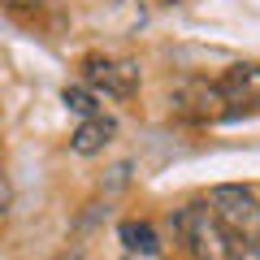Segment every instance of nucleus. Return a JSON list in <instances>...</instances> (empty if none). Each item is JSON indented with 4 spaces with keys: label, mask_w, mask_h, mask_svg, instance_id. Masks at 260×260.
<instances>
[{
    "label": "nucleus",
    "mask_w": 260,
    "mask_h": 260,
    "mask_svg": "<svg viewBox=\"0 0 260 260\" xmlns=\"http://www.w3.org/2000/svg\"><path fill=\"white\" fill-rule=\"evenodd\" d=\"M174 113L182 121H195V126H204V121H221L230 117L225 113V95L217 83H204V78H191L174 91Z\"/></svg>",
    "instance_id": "obj_3"
},
{
    "label": "nucleus",
    "mask_w": 260,
    "mask_h": 260,
    "mask_svg": "<svg viewBox=\"0 0 260 260\" xmlns=\"http://www.w3.org/2000/svg\"><path fill=\"white\" fill-rule=\"evenodd\" d=\"M9 204H13V182H9V174L0 169V217L9 213Z\"/></svg>",
    "instance_id": "obj_9"
},
{
    "label": "nucleus",
    "mask_w": 260,
    "mask_h": 260,
    "mask_svg": "<svg viewBox=\"0 0 260 260\" xmlns=\"http://www.w3.org/2000/svg\"><path fill=\"white\" fill-rule=\"evenodd\" d=\"M56 260H83V251H61Z\"/></svg>",
    "instance_id": "obj_13"
},
{
    "label": "nucleus",
    "mask_w": 260,
    "mask_h": 260,
    "mask_svg": "<svg viewBox=\"0 0 260 260\" xmlns=\"http://www.w3.org/2000/svg\"><path fill=\"white\" fill-rule=\"evenodd\" d=\"M5 5H13V9H26V5H39V0H5Z\"/></svg>",
    "instance_id": "obj_12"
},
{
    "label": "nucleus",
    "mask_w": 260,
    "mask_h": 260,
    "mask_svg": "<svg viewBox=\"0 0 260 260\" xmlns=\"http://www.w3.org/2000/svg\"><path fill=\"white\" fill-rule=\"evenodd\" d=\"M61 100H65V109L78 113V117H95V113H100V104H95V95L87 91V87H65Z\"/></svg>",
    "instance_id": "obj_8"
},
{
    "label": "nucleus",
    "mask_w": 260,
    "mask_h": 260,
    "mask_svg": "<svg viewBox=\"0 0 260 260\" xmlns=\"http://www.w3.org/2000/svg\"><path fill=\"white\" fill-rule=\"evenodd\" d=\"M208 213L225 225L230 239L256 243L260 239V195L251 186H213L208 191Z\"/></svg>",
    "instance_id": "obj_2"
},
{
    "label": "nucleus",
    "mask_w": 260,
    "mask_h": 260,
    "mask_svg": "<svg viewBox=\"0 0 260 260\" xmlns=\"http://www.w3.org/2000/svg\"><path fill=\"white\" fill-rule=\"evenodd\" d=\"M217 87H221V95H225V113H230V117L260 113V65H256V61L230 65Z\"/></svg>",
    "instance_id": "obj_4"
},
{
    "label": "nucleus",
    "mask_w": 260,
    "mask_h": 260,
    "mask_svg": "<svg viewBox=\"0 0 260 260\" xmlns=\"http://www.w3.org/2000/svg\"><path fill=\"white\" fill-rule=\"evenodd\" d=\"M234 260H260V243H247V247H239V256Z\"/></svg>",
    "instance_id": "obj_10"
},
{
    "label": "nucleus",
    "mask_w": 260,
    "mask_h": 260,
    "mask_svg": "<svg viewBox=\"0 0 260 260\" xmlns=\"http://www.w3.org/2000/svg\"><path fill=\"white\" fill-rule=\"evenodd\" d=\"M83 74L95 91L104 95H117V100H130L139 91V65L135 61H113V56H87L83 61Z\"/></svg>",
    "instance_id": "obj_5"
},
{
    "label": "nucleus",
    "mask_w": 260,
    "mask_h": 260,
    "mask_svg": "<svg viewBox=\"0 0 260 260\" xmlns=\"http://www.w3.org/2000/svg\"><path fill=\"white\" fill-rule=\"evenodd\" d=\"M117 234H121V243H126V251H156V230H152V221H121Z\"/></svg>",
    "instance_id": "obj_7"
},
{
    "label": "nucleus",
    "mask_w": 260,
    "mask_h": 260,
    "mask_svg": "<svg viewBox=\"0 0 260 260\" xmlns=\"http://www.w3.org/2000/svg\"><path fill=\"white\" fill-rule=\"evenodd\" d=\"M113 135H117V121L104 117V113H95V117H83V121H78V130L70 135V148H74L78 156H95V152L109 148Z\"/></svg>",
    "instance_id": "obj_6"
},
{
    "label": "nucleus",
    "mask_w": 260,
    "mask_h": 260,
    "mask_svg": "<svg viewBox=\"0 0 260 260\" xmlns=\"http://www.w3.org/2000/svg\"><path fill=\"white\" fill-rule=\"evenodd\" d=\"M121 260H160V256H156V251H126Z\"/></svg>",
    "instance_id": "obj_11"
},
{
    "label": "nucleus",
    "mask_w": 260,
    "mask_h": 260,
    "mask_svg": "<svg viewBox=\"0 0 260 260\" xmlns=\"http://www.w3.org/2000/svg\"><path fill=\"white\" fill-rule=\"evenodd\" d=\"M174 225H178V234H182V243L191 247L195 260H234V256H239V243L225 234V225L217 221L204 204L178 208Z\"/></svg>",
    "instance_id": "obj_1"
}]
</instances>
